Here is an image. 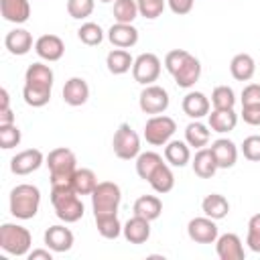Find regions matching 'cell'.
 I'll return each mask as SVG.
<instances>
[{
  "label": "cell",
  "mask_w": 260,
  "mask_h": 260,
  "mask_svg": "<svg viewBox=\"0 0 260 260\" xmlns=\"http://www.w3.org/2000/svg\"><path fill=\"white\" fill-rule=\"evenodd\" d=\"M187 236L195 242V244H215L219 230L215 219L203 215V217H193L187 223Z\"/></svg>",
  "instance_id": "10"
},
{
  "label": "cell",
  "mask_w": 260,
  "mask_h": 260,
  "mask_svg": "<svg viewBox=\"0 0 260 260\" xmlns=\"http://www.w3.org/2000/svg\"><path fill=\"white\" fill-rule=\"evenodd\" d=\"M28 260H53V250L51 248H47V250H43V248L30 250L28 252Z\"/></svg>",
  "instance_id": "49"
},
{
  "label": "cell",
  "mask_w": 260,
  "mask_h": 260,
  "mask_svg": "<svg viewBox=\"0 0 260 260\" xmlns=\"http://www.w3.org/2000/svg\"><path fill=\"white\" fill-rule=\"evenodd\" d=\"M95 228H98V234L106 240H116L120 234H122V223L118 219V213H112V215H95Z\"/></svg>",
  "instance_id": "34"
},
{
  "label": "cell",
  "mask_w": 260,
  "mask_h": 260,
  "mask_svg": "<svg viewBox=\"0 0 260 260\" xmlns=\"http://www.w3.org/2000/svg\"><path fill=\"white\" fill-rule=\"evenodd\" d=\"M201 209L207 217L217 221V219H223L230 213V201L219 193H211L201 201Z\"/></svg>",
  "instance_id": "31"
},
{
  "label": "cell",
  "mask_w": 260,
  "mask_h": 260,
  "mask_svg": "<svg viewBox=\"0 0 260 260\" xmlns=\"http://www.w3.org/2000/svg\"><path fill=\"white\" fill-rule=\"evenodd\" d=\"M73 232L65 225H51L45 232V244L53 252H69L73 248Z\"/></svg>",
  "instance_id": "17"
},
{
  "label": "cell",
  "mask_w": 260,
  "mask_h": 260,
  "mask_svg": "<svg viewBox=\"0 0 260 260\" xmlns=\"http://www.w3.org/2000/svg\"><path fill=\"white\" fill-rule=\"evenodd\" d=\"M260 104V83H248L242 89V106Z\"/></svg>",
  "instance_id": "46"
},
{
  "label": "cell",
  "mask_w": 260,
  "mask_h": 260,
  "mask_svg": "<svg viewBox=\"0 0 260 260\" xmlns=\"http://www.w3.org/2000/svg\"><path fill=\"white\" fill-rule=\"evenodd\" d=\"M209 106H211L209 104V98L205 93H201V91H189L183 98V104H181L183 112L189 118H193V120H199V118L207 116L209 114Z\"/></svg>",
  "instance_id": "21"
},
{
  "label": "cell",
  "mask_w": 260,
  "mask_h": 260,
  "mask_svg": "<svg viewBox=\"0 0 260 260\" xmlns=\"http://www.w3.org/2000/svg\"><path fill=\"white\" fill-rule=\"evenodd\" d=\"M20 138H22V134H20L16 124H0V146L4 150H10V148L18 146Z\"/></svg>",
  "instance_id": "40"
},
{
  "label": "cell",
  "mask_w": 260,
  "mask_h": 260,
  "mask_svg": "<svg viewBox=\"0 0 260 260\" xmlns=\"http://www.w3.org/2000/svg\"><path fill=\"white\" fill-rule=\"evenodd\" d=\"M122 234L130 244H144L150 238V221L140 215H132L122 225Z\"/></svg>",
  "instance_id": "19"
},
{
  "label": "cell",
  "mask_w": 260,
  "mask_h": 260,
  "mask_svg": "<svg viewBox=\"0 0 260 260\" xmlns=\"http://www.w3.org/2000/svg\"><path fill=\"white\" fill-rule=\"evenodd\" d=\"M171 100H169V91L162 87V85H156V83H150V85H144V89L140 91V98H138V106L144 114H150V116H156V114H162L167 112Z\"/></svg>",
  "instance_id": "8"
},
{
  "label": "cell",
  "mask_w": 260,
  "mask_h": 260,
  "mask_svg": "<svg viewBox=\"0 0 260 260\" xmlns=\"http://www.w3.org/2000/svg\"><path fill=\"white\" fill-rule=\"evenodd\" d=\"M100 2H112V0H100Z\"/></svg>",
  "instance_id": "52"
},
{
  "label": "cell",
  "mask_w": 260,
  "mask_h": 260,
  "mask_svg": "<svg viewBox=\"0 0 260 260\" xmlns=\"http://www.w3.org/2000/svg\"><path fill=\"white\" fill-rule=\"evenodd\" d=\"M246 244L252 252H260V213L252 215L248 221V236H246Z\"/></svg>",
  "instance_id": "43"
},
{
  "label": "cell",
  "mask_w": 260,
  "mask_h": 260,
  "mask_svg": "<svg viewBox=\"0 0 260 260\" xmlns=\"http://www.w3.org/2000/svg\"><path fill=\"white\" fill-rule=\"evenodd\" d=\"M35 51L45 61H59L65 53V43L57 35H41L35 41Z\"/></svg>",
  "instance_id": "12"
},
{
  "label": "cell",
  "mask_w": 260,
  "mask_h": 260,
  "mask_svg": "<svg viewBox=\"0 0 260 260\" xmlns=\"http://www.w3.org/2000/svg\"><path fill=\"white\" fill-rule=\"evenodd\" d=\"M106 65H108V71L114 73V75H124L132 69L134 65V59L132 55L126 51V49H112L106 57Z\"/></svg>",
  "instance_id": "30"
},
{
  "label": "cell",
  "mask_w": 260,
  "mask_h": 260,
  "mask_svg": "<svg viewBox=\"0 0 260 260\" xmlns=\"http://www.w3.org/2000/svg\"><path fill=\"white\" fill-rule=\"evenodd\" d=\"M242 120L250 126H260V104H252V106H242Z\"/></svg>",
  "instance_id": "47"
},
{
  "label": "cell",
  "mask_w": 260,
  "mask_h": 260,
  "mask_svg": "<svg viewBox=\"0 0 260 260\" xmlns=\"http://www.w3.org/2000/svg\"><path fill=\"white\" fill-rule=\"evenodd\" d=\"M122 201V191L116 183L112 181H102L98 183V187L91 193V209H93V217L95 215H112L118 213Z\"/></svg>",
  "instance_id": "5"
},
{
  "label": "cell",
  "mask_w": 260,
  "mask_h": 260,
  "mask_svg": "<svg viewBox=\"0 0 260 260\" xmlns=\"http://www.w3.org/2000/svg\"><path fill=\"white\" fill-rule=\"evenodd\" d=\"M53 69L45 63H32L26 67L24 71V83H30V85H39V87H51L53 89Z\"/></svg>",
  "instance_id": "28"
},
{
  "label": "cell",
  "mask_w": 260,
  "mask_h": 260,
  "mask_svg": "<svg viewBox=\"0 0 260 260\" xmlns=\"http://www.w3.org/2000/svg\"><path fill=\"white\" fill-rule=\"evenodd\" d=\"M160 75V59L154 53H140L132 65V77L140 85H150Z\"/></svg>",
  "instance_id": "9"
},
{
  "label": "cell",
  "mask_w": 260,
  "mask_h": 260,
  "mask_svg": "<svg viewBox=\"0 0 260 260\" xmlns=\"http://www.w3.org/2000/svg\"><path fill=\"white\" fill-rule=\"evenodd\" d=\"M63 102L77 108V106H83L87 100H89V85L83 77H71L65 81L63 85Z\"/></svg>",
  "instance_id": "15"
},
{
  "label": "cell",
  "mask_w": 260,
  "mask_h": 260,
  "mask_svg": "<svg viewBox=\"0 0 260 260\" xmlns=\"http://www.w3.org/2000/svg\"><path fill=\"white\" fill-rule=\"evenodd\" d=\"M230 73L236 81H250L256 73V61L248 53H238L230 61Z\"/></svg>",
  "instance_id": "23"
},
{
  "label": "cell",
  "mask_w": 260,
  "mask_h": 260,
  "mask_svg": "<svg viewBox=\"0 0 260 260\" xmlns=\"http://www.w3.org/2000/svg\"><path fill=\"white\" fill-rule=\"evenodd\" d=\"M45 165L49 167V173H51V187L73 185V175L77 171V158L73 150L65 146L53 148L47 154Z\"/></svg>",
  "instance_id": "1"
},
{
  "label": "cell",
  "mask_w": 260,
  "mask_h": 260,
  "mask_svg": "<svg viewBox=\"0 0 260 260\" xmlns=\"http://www.w3.org/2000/svg\"><path fill=\"white\" fill-rule=\"evenodd\" d=\"M0 98H2V104H0V112H2V110H8V108H10V95H8L6 87H2V89H0Z\"/></svg>",
  "instance_id": "51"
},
{
  "label": "cell",
  "mask_w": 260,
  "mask_h": 260,
  "mask_svg": "<svg viewBox=\"0 0 260 260\" xmlns=\"http://www.w3.org/2000/svg\"><path fill=\"white\" fill-rule=\"evenodd\" d=\"M211 104L217 110H230L236 106V93L230 85H217L211 91Z\"/></svg>",
  "instance_id": "39"
},
{
  "label": "cell",
  "mask_w": 260,
  "mask_h": 260,
  "mask_svg": "<svg viewBox=\"0 0 260 260\" xmlns=\"http://www.w3.org/2000/svg\"><path fill=\"white\" fill-rule=\"evenodd\" d=\"M165 2H167V0H136L140 16H144V18H148V20H154V18H158V16L162 14Z\"/></svg>",
  "instance_id": "42"
},
{
  "label": "cell",
  "mask_w": 260,
  "mask_h": 260,
  "mask_svg": "<svg viewBox=\"0 0 260 260\" xmlns=\"http://www.w3.org/2000/svg\"><path fill=\"white\" fill-rule=\"evenodd\" d=\"M112 148H114V154L122 160H132L140 154V136L132 130L130 124H120L118 130L114 132V138H112Z\"/></svg>",
  "instance_id": "7"
},
{
  "label": "cell",
  "mask_w": 260,
  "mask_h": 260,
  "mask_svg": "<svg viewBox=\"0 0 260 260\" xmlns=\"http://www.w3.org/2000/svg\"><path fill=\"white\" fill-rule=\"evenodd\" d=\"M132 211H134V215H140L148 221H154L162 213V201L156 195H140L134 201Z\"/></svg>",
  "instance_id": "27"
},
{
  "label": "cell",
  "mask_w": 260,
  "mask_h": 260,
  "mask_svg": "<svg viewBox=\"0 0 260 260\" xmlns=\"http://www.w3.org/2000/svg\"><path fill=\"white\" fill-rule=\"evenodd\" d=\"M148 183H150V187H152L156 193H160V195L169 193V191L175 187V175H173L169 162H162L160 167H156L154 173L150 175Z\"/></svg>",
  "instance_id": "32"
},
{
  "label": "cell",
  "mask_w": 260,
  "mask_h": 260,
  "mask_svg": "<svg viewBox=\"0 0 260 260\" xmlns=\"http://www.w3.org/2000/svg\"><path fill=\"white\" fill-rule=\"evenodd\" d=\"M211 152L215 156L217 169H232L238 160V146L230 138H217L211 142Z\"/></svg>",
  "instance_id": "16"
},
{
  "label": "cell",
  "mask_w": 260,
  "mask_h": 260,
  "mask_svg": "<svg viewBox=\"0 0 260 260\" xmlns=\"http://www.w3.org/2000/svg\"><path fill=\"white\" fill-rule=\"evenodd\" d=\"M32 246V236L26 228L18 223H2L0 228V248L12 256H28Z\"/></svg>",
  "instance_id": "4"
},
{
  "label": "cell",
  "mask_w": 260,
  "mask_h": 260,
  "mask_svg": "<svg viewBox=\"0 0 260 260\" xmlns=\"http://www.w3.org/2000/svg\"><path fill=\"white\" fill-rule=\"evenodd\" d=\"M175 130H177V122L171 116L156 114V116H150L146 120V124H144V138L152 146H165L173 138Z\"/></svg>",
  "instance_id": "6"
},
{
  "label": "cell",
  "mask_w": 260,
  "mask_h": 260,
  "mask_svg": "<svg viewBox=\"0 0 260 260\" xmlns=\"http://www.w3.org/2000/svg\"><path fill=\"white\" fill-rule=\"evenodd\" d=\"M0 12H2L4 20L22 24L30 16V4H28V0H0Z\"/></svg>",
  "instance_id": "20"
},
{
  "label": "cell",
  "mask_w": 260,
  "mask_h": 260,
  "mask_svg": "<svg viewBox=\"0 0 260 260\" xmlns=\"http://www.w3.org/2000/svg\"><path fill=\"white\" fill-rule=\"evenodd\" d=\"M22 98L28 106L32 108H43L49 104L51 100V87H39V85H30V83H24L22 87Z\"/></svg>",
  "instance_id": "36"
},
{
  "label": "cell",
  "mask_w": 260,
  "mask_h": 260,
  "mask_svg": "<svg viewBox=\"0 0 260 260\" xmlns=\"http://www.w3.org/2000/svg\"><path fill=\"white\" fill-rule=\"evenodd\" d=\"M43 162H45V156H43V152L39 148H26V150H20L18 154L12 156L10 171L14 175H20L22 177V175L35 173Z\"/></svg>",
  "instance_id": "11"
},
{
  "label": "cell",
  "mask_w": 260,
  "mask_h": 260,
  "mask_svg": "<svg viewBox=\"0 0 260 260\" xmlns=\"http://www.w3.org/2000/svg\"><path fill=\"white\" fill-rule=\"evenodd\" d=\"M4 47L12 55H26L32 49V35L26 28H14L4 37Z\"/></svg>",
  "instance_id": "22"
},
{
  "label": "cell",
  "mask_w": 260,
  "mask_h": 260,
  "mask_svg": "<svg viewBox=\"0 0 260 260\" xmlns=\"http://www.w3.org/2000/svg\"><path fill=\"white\" fill-rule=\"evenodd\" d=\"M193 2H195V0H167L169 8H171L175 14H179V16L189 14L191 8H193Z\"/></svg>",
  "instance_id": "48"
},
{
  "label": "cell",
  "mask_w": 260,
  "mask_h": 260,
  "mask_svg": "<svg viewBox=\"0 0 260 260\" xmlns=\"http://www.w3.org/2000/svg\"><path fill=\"white\" fill-rule=\"evenodd\" d=\"M108 41L118 49H130L138 43V28L126 22H116L108 28Z\"/></svg>",
  "instance_id": "14"
},
{
  "label": "cell",
  "mask_w": 260,
  "mask_h": 260,
  "mask_svg": "<svg viewBox=\"0 0 260 260\" xmlns=\"http://www.w3.org/2000/svg\"><path fill=\"white\" fill-rule=\"evenodd\" d=\"M0 124H14V114L10 108L0 112Z\"/></svg>",
  "instance_id": "50"
},
{
  "label": "cell",
  "mask_w": 260,
  "mask_h": 260,
  "mask_svg": "<svg viewBox=\"0 0 260 260\" xmlns=\"http://www.w3.org/2000/svg\"><path fill=\"white\" fill-rule=\"evenodd\" d=\"M41 205V191L30 183H20L10 191V213L16 219H32Z\"/></svg>",
  "instance_id": "3"
},
{
  "label": "cell",
  "mask_w": 260,
  "mask_h": 260,
  "mask_svg": "<svg viewBox=\"0 0 260 260\" xmlns=\"http://www.w3.org/2000/svg\"><path fill=\"white\" fill-rule=\"evenodd\" d=\"M165 160L171 167H185L191 160V150L185 140H169L165 144Z\"/></svg>",
  "instance_id": "26"
},
{
  "label": "cell",
  "mask_w": 260,
  "mask_h": 260,
  "mask_svg": "<svg viewBox=\"0 0 260 260\" xmlns=\"http://www.w3.org/2000/svg\"><path fill=\"white\" fill-rule=\"evenodd\" d=\"M138 14L140 12H138L136 0H114V18H116V22L132 24Z\"/></svg>",
  "instance_id": "37"
},
{
  "label": "cell",
  "mask_w": 260,
  "mask_h": 260,
  "mask_svg": "<svg viewBox=\"0 0 260 260\" xmlns=\"http://www.w3.org/2000/svg\"><path fill=\"white\" fill-rule=\"evenodd\" d=\"M173 77H175V83L179 87H183V89L193 87L199 81V77H201V63H199V59L193 57V55H189L185 59V63L179 67V71Z\"/></svg>",
  "instance_id": "18"
},
{
  "label": "cell",
  "mask_w": 260,
  "mask_h": 260,
  "mask_svg": "<svg viewBox=\"0 0 260 260\" xmlns=\"http://www.w3.org/2000/svg\"><path fill=\"white\" fill-rule=\"evenodd\" d=\"M215 252L219 260H244V244L236 234H223L215 240Z\"/></svg>",
  "instance_id": "13"
},
{
  "label": "cell",
  "mask_w": 260,
  "mask_h": 260,
  "mask_svg": "<svg viewBox=\"0 0 260 260\" xmlns=\"http://www.w3.org/2000/svg\"><path fill=\"white\" fill-rule=\"evenodd\" d=\"M98 187V177L91 169H77L73 175V189L77 195H91Z\"/></svg>",
  "instance_id": "35"
},
{
  "label": "cell",
  "mask_w": 260,
  "mask_h": 260,
  "mask_svg": "<svg viewBox=\"0 0 260 260\" xmlns=\"http://www.w3.org/2000/svg\"><path fill=\"white\" fill-rule=\"evenodd\" d=\"M51 205L55 209V215L65 223H75L83 217V203L73 185L51 187Z\"/></svg>",
  "instance_id": "2"
},
{
  "label": "cell",
  "mask_w": 260,
  "mask_h": 260,
  "mask_svg": "<svg viewBox=\"0 0 260 260\" xmlns=\"http://www.w3.org/2000/svg\"><path fill=\"white\" fill-rule=\"evenodd\" d=\"M77 37H79V41H81L83 45L95 47V45H100V43L104 41V30H102V26L95 24V22H83V24L77 28Z\"/></svg>",
  "instance_id": "38"
},
{
  "label": "cell",
  "mask_w": 260,
  "mask_h": 260,
  "mask_svg": "<svg viewBox=\"0 0 260 260\" xmlns=\"http://www.w3.org/2000/svg\"><path fill=\"white\" fill-rule=\"evenodd\" d=\"M95 8V0H67V12L75 20L87 18Z\"/></svg>",
  "instance_id": "41"
},
{
  "label": "cell",
  "mask_w": 260,
  "mask_h": 260,
  "mask_svg": "<svg viewBox=\"0 0 260 260\" xmlns=\"http://www.w3.org/2000/svg\"><path fill=\"white\" fill-rule=\"evenodd\" d=\"M207 120H209L211 132L225 134V132H232L236 128L238 114L234 112V108H230V110H217V108H213L211 114H207Z\"/></svg>",
  "instance_id": "24"
},
{
  "label": "cell",
  "mask_w": 260,
  "mask_h": 260,
  "mask_svg": "<svg viewBox=\"0 0 260 260\" xmlns=\"http://www.w3.org/2000/svg\"><path fill=\"white\" fill-rule=\"evenodd\" d=\"M189 55H191V53L185 51V49H173V51H169V53L165 55V67H167V71H169L171 75H175Z\"/></svg>",
  "instance_id": "44"
},
{
  "label": "cell",
  "mask_w": 260,
  "mask_h": 260,
  "mask_svg": "<svg viewBox=\"0 0 260 260\" xmlns=\"http://www.w3.org/2000/svg\"><path fill=\"white\" fill-rule=\"evenodd\" d=\"M193 173L199 177V179H211L217 171V162H215V156L211 152V148H199L193 156Z\"/></svg>",
  "instance_id": "25"
},
{
  "label": "cell",
  "mask_w": 260,
  "mask_h": 260,
  "mask_svg": "<svg viewBox=\"0 0 260 260\" xmlns=\"http://www.w3.org/2000/svg\"><path fill=\"white\" fill-rule=\"evenodd\" d=\"M242 154L252 162H260V134H252V136L244 138Z\"/></svg>",
  "instance_id": "45"
},
{
  "label": "cell",
  "mask_w": 260,
  "mask_h": 260,
  "mask_svg": "<svg viewBox=\"0 0 260 260\" xmlns=\"http://www.w3.org/2000/svg\"><path fill=\"white\" fill-rule=\"evenodd\" d=\"M162 165V156L158 152H152V150H146V152H140L136 156V175L144 181L150 179V175L154 173L156 167Z\"/></svg>",
  "instance_id": "33"
},
{
  "label": "cell",
  "mask_w": 260,
  "mask_h": 260,
  "mask_svg": "<svg viewBox=\"0 0 260 260\" xmlns=\"http://www.w3.org/2000/svg\"><path fill=\"white\" fill-rule=\"evenodd\" d=\"M209 138H211V128L205 126V124H201L199 120H193V122H189L185 126V142L189 146H193L197 150L199 148H205L207 142H209Z\"/></svg>",
  "instance_id": "29"
}]
</instances>
